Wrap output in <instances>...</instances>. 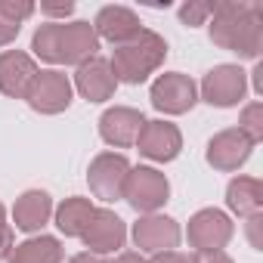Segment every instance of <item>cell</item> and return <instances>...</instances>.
Returning a JSON list of instances; mask_svg holds the SVG:
<instances>
[{
    "instance_id": "f1b7e54d",
    "label": "cell",
    "mask_w": 263,
    "mask_h": 263,
    "mask_svg": "<svg viewBox=\"0 0 263 263\" xmlns=\"http://www.w3.org/2000/svg\"><path fill=\"white\" fill-rule=\"evenodd\" d=\"M260 223H263V217L260 214H254V217H248V238H251V245L260 251L263 248V241H260V235H257V229H260Z\"/></svg>"
},
{
    "instance_id": "d4e9b609",
    "label": "cell",
    "mask_w": 263,
    "mask_h": 263,
    "mask_svg": "<svg viewBox=\"0 0 263 263\" xmlns=\"http://www.w3.org/2000/svg\"><path fill=\"white\" fill-rule=\"evenodd\" d=\"M41 13L50 16V19H62L65 22L74 13V4H71V0H65V4H41Z\"/></svg>"
},
{
    "instance_id": "4fadbf2b",
    "label": "cell",
    "mask_w": 263,
    "mask_h": 263,
    "mask_svg": "<svg viewBox=\"0 0 263 263\" xmlns=\"http://www.w3.org/2000/svg\"><path fill=\"white\" fill-rule=\"evenodd\" d=\"M251 152H254V143L241 134L238 127H229V130H220V134L211 137L204 158H208V164L214 171L232 174V171H238L251 158Z\"/></svg>"
},
{
    "instance_id": "e0dca14e",
    "label": "cell",
    "mask_w": 263,
    "mask_h": 263,
    "mask_svg": "<svg viewBox=\"0 0 263 263\" xmlns=\"http://www.w3.org/2000/svg\"><path fill=\"white\" fill-rule=\"evenodd\" d=\"M93 31H96L99 41H108V44L121 47V44H127V41H134V37L143 31V25H140V16H137L134 10L115 7V4H111V7H102V10L96 13Z\"/></svg>"
},
{
    "instance_id": "9c48e42d",
    "label": "cell",
    "mask_w": 263,
    "mask_h": 263,
    "mask_svg": "<svg viewBox=\"0 0 263 263\" xmlns=\"http://www.w3.org/2000/svg\"><path fill=\"white\" fill-rule=\"evenodd\" d=\"M130 235H134V245L140 248V254H161V251H177L183 229L167 214H140Z\"/></svg>"
},
{
    "instance_id": "1f68e13d",
    "label": "cell",
    "mask_w": 263,
    "mask_h": 263,
    "mask_svg": "<svg viewBox=\"0 0 263 263\" xmlns=\"http://www.w3.org/2000/svg\"><path fill=\"white\" fill-rule=\"evenodd\" d=\"M251 74H254V90H257V93H263V62H257Z\"/></svg>"
},
{
    "instance_id": "52a82bcc",
    "label": "cell",
    "mask_w": 263,
    "mask_h": 263,
    "mask_svg": "<svg viewBox=\"0 0 263 263\" xmlns=\"http://www.w3.org/2000/svg\"><path fill=\"white\" fill-rule=\"evenodd\" d=\"M149 99L161 115H186L198 102V87L183 71H164L152 81Z\"/></svg>"
},
{
    "instance_id": "603a6c76",
    "label": "cell",
    "mask_w": 263,
    "mask_h": 263,
    "mask_svg": "<svg viewBox=\"0 0 263 263\" xmlns=\"http://www.w3.org/2000/svg\"><path fill=\"white\" fill-rule=\"evenodd\" d=\"M238 130L257 146L263 140V102H248L238 118Z\"/></svg>"
},
{
    "instance_id": "8992f818",
    "label": "cell",
    "mask_w": 263,
    "mask_h": 263,
    "mask_svg": "<svg viewBox=\"0 0 263 263\" xmlns=\"http://www.w3.org/2000/svg\"><path fill=\"white\" fill-rule=\"evenodd\" d=\"M71 93H74V87H71L65 71L44 68V71L34 74V81L25 93V102L41 115H59L71 105Z\"/></svg>"
},
{
    "instance_id": "277c9868",
    "label": "cell",
    "mask_w": 263,
    "mask_h": 263,
    "mask_svg": "<svg viewBox=\"0 0 263 263\" xmlns=\"http://www.w3.org/2000/svg\"><path fill=\"white\" fill-rule=\"evenodd\" d=\"M235 235V223L229 220V214L217 211V208H201L198 214L189 217L186 226V238L195 248V254H211V251H223Z\"/></svg>"
},
{
    "instance_id": "cb8c5ba5",
    "label": "cell",
    "mask_w": 263,
    "mask_h": 263,
    "mask_svg": "<svg viewBox=\"0 0 263 263\" xmlns=\"http://www.w3.org/2000/svg\"><path fill=\"white\" fill-rule=\"evenodd\" d=\"M208 19H211V4H204V0H186L180 7V22L189 28L208 25Z\"/></svg>"
},
{
    "instance_id": "f546056e",
    "label": "cell",
    "mask_w": 263,
    "mask_h": 263,
    "mask_svg": "<svg viewBox=\"0 0 263 263\" xmlns=\"http://www.w3.org/2000/svg\"><path fill=\"white\" fill-rule=\"evenodd\" d=\"M115 263H146V260H143L140 251H121V254L115 257Z\"/></svg>"
},
{
    "instance_id": "7c38bea8",
    "label": "cell",
    "mask_w": 263,
    "mask_h": 263,
    "mask_svg": "<svg viewBox=\"0 0 263 263\" xmlns=\"http://www.w3.org/2000/svg\"><path fill=\"white\" fill-rule=\"evenodd\" d=\"M143 127H146V118L140 108L115 105V108H105L99 118V137L111 149H130V146H137Z\"/></svg>"
},
{
    "instance_id": "30bf717a",
    "label": "cell",
    "mask_w": 263,
    "mask_h": 263,
    "mask_svg": "<svg viewBox=\"0 0 263 263\" xmlns=\"http://www.w3.org/2000/svg\"><path fill=\"white\" fill-rule=\"evenodd\" d=\"M56 44H59V65H84L99 56V37L90 22H56Z\"/></svg>"
},
{
    "instance_id": "5bb4252c",
    "label": "cell",
    "mask_w": 263,
    "mask_h": 263,
    "mask_svg": "<svg viewBox=\"0 0 263 263\" xmlns=\"http://www.w3.org/2000/svg\"><path fill=\"white\" fill-rule=\"evenodd\" d=\"M137 149L140 155H146L149 161H158V164H167L180 155L183 149V134L180 127L171 124V121H146L143 134L137 140Z\"/></svg>"
},
{
    "instance_id": "3957f363",
    "label": "cell",
    "mask_w": 263,
    "mask_h": 263,
    "mask_svg": "<svg viewBox=\"0 0 263 263\" xmlns=\"http://www.w3.org/2000/svg\"><path fill=\"white\" fill-rule=\"evenodd\" d=\"M171 198V183L158 167H130L124 183V201L137 214H158Z\"/></svg>"
},
{
    "instance_id": "5b68a950",
    "label": "cell",
    "mask_w": 263,
    "mask_h": 263,
    "mask_svg": "<svg viewBox=\"0 0 263 263\" xmlns=\"http://www.w3.org/2000/svg\"><path fill=\"white\" fill-rule=\"evenodd\" d=\"M130 167H134V164L127 161V155H121V152H99L90 161V171H87L90 192L99 201H118V198H124V183H127Z\"/></svg>"
},
{
    "instance_id": "484cf974",
    "label": "cell",
    "mask_w": 263,
    "mask_h": 263,
    "mask_svg": "<svg viewBox=\"0 0 263 263\" xmlns=\"http://www.w3.org/2000/svg\"><path fill=\"white\" fill-rule=\"evenodd\" d=\"M16 248V235H13V226L10 223H0V260H7Z\"/></svg>"
},
{
    "instance_id": "2e32d148",
    "label": "cell",
    "mask_w": 263,
    "mask_h": 263,
    "mask_svg": "<svg viewBox=\"0 0 263 263\" xmlns=\"http://www.w3.org/2000/svg\"><path fill=\"white\" fill-rule=\"evenodd\" d=\"M71 87H74L87 102H108V99L115 96V90H118V78H115L108 59L93 56L90 62L78 65L74 84H71Z\"/></svg>"
},
{
    "instance_id": "d6986e66",
    "label": "cell",
    "mask_w": 263,
    "mask_h": 263,
    "mask_svg": "<svg viewBox=\"0 0 263 263\" xmlns=\"http://www.w3.org/2000/svg\"><path fill=\"white\" fill-rule=\"evenodd\" d=\"M226 208L238 217H254L263 211V183L257 177H235L226 186Z\"/></svg>"
},
{
    "instance_id": "ba28073f",
    "label": "cell",
    "mask_w": 263,
    "mask_h": 263,
    "mask_svg": "<svg viewBox=\"0 0 263 263\" xmlns=\"http://www.w3.org/2000/svg\"><path fill=\"white\" fill-rule=\"evenodd\" d=\"M198 93H201V99H204L208 105H214V108H232V105H238V102L245 99V93H248V74H245L238 65H229V62L214 65V68L204 74Z\"/></svg>"
},
{
    "instance_id": "ffe728a7",
    "label": "cell",
    "mask_w": 263,
    "mask_h": 263,
    "mask_svg": "<svg viewBox=\"0 0 263 263\" xmlns=\"http://www.w3.org/2000/svg\"><path fill=\"white\" fill-rule=\"evenodd\" d=\"M65 260V248L56 235H31L25 241H19L13 248V254L7 257V263H62Z\"/></svg>"
},
{
    "instance_id": "9a60e30c",
    "label": "cell",
    "mask_w": 263,
    "mask_h": 263,
    "mask_svg": "<svg viewBox=\"0 0 263 263\" xmlns=\"http://www.w3.org/2000/svg\"><path fill=\"white\" fill-rule=\"evenodd\" d=\"M37 62L31 53L25 50H4L0 53V93L10 99H25L34 74H37Z\"/></svg>"
},
{
    "instance_id": "d6a6232c",
    "label": "cell",
    "mask_w": 263,
    "mask_h": 263,
    "mask_svg": "<svg viewBox=\"0 0 263 263\" xmlns=\"http://www.w3.org/2000/svg\"><path fill=\"white\" fill-rule=\"evenodd\" d=\"M0 223H7V208L0 204Z\"/></svg>"
},
{
    "instance_id": "ac0fdd59",
    "label": "cell",
    "mask_w": 263,
    "mask_h": 263,
    "mask_svg": "<svg viewBox=\"0 0 263 263\" xmlns=\"http://www.w3.org/2000/svg\"><path fill=\"white\" fill-rule=\"evenodd\" d=\"M50 217H53V198L44 189H28L13 204V223H16V229L31 232V235L41 232L50 223Z\"/></svg>"
},
{
    "instance_id": "6da1fadb",
    "label": "cell",
    "mask_w": 263,
    "mask_h": 263,
    "mask_svg": "<svg viewBox=\"0 0 263 263\" xmlns=\"http://www.w3.org/2000/svg\"><path fill=\"white\" fill-rule=\"evenodd\" d=\"M211 41L238 59H260L263 53V7L248 0L211 4Z\"/></svg>"
},
{
    "instance_id": "4316f807",
    "label": "cell",
    "mask_w": 263,
    "mask_h": 263,
    "mask_svg": "<svg viewBox=\"0 0 263 263\" xmlns=\"http://www.w3.org/2000/svg\"><path fill=\"white\" fill-rule=\"evenodd\" d=\"M189 263H235L226 251H211V254H192Z\"/></svg>"
},
{
    "instance_id": "44dd1931",
    "label": "cell",
    "mask_w": 263,
    "mask_h": 263,
    "mask_svg": "<svg viewBox=\"0 0 263 263\" xmlns=\"http://www.w3.org/2000/svg\"><path fill=\"white\" fill-rule=\"evenodd\" d=\"M93 201L90 198H81V195H71V198H65L56 211H53V217H56V229L65 235V238H81L84 235V229L90 226V220H93Z\"/></svg>"
},
{
    "instance_id": "8fae6325",
    "label": "cell",
    "mask_w": 263,
    "mask_h": 263,
    "mask_svg": "<svg viewBox=\"0 0 263 263\" xmlns=\"http://www.w3.org/2000/svg\"><path fill=\"white\" fill-rule=\"evenodd\" d=\"M81 241H84V248H87L90 254H96V257L115 254V251H121L124 241H127V223H124L115 211L96 208L90 226H87L84 235H81Z\"/></svg>"
},
{
    "instance_id": "83f0119b",
    "label": "cell",
    "mask_w": 263,
    "mask_h": 263,
    "mask_svg": "<svg viewBox=\"0 0 263 263\" xmlns=\"http://www.w3.org/2000/svg\"><path fill=\"white\" fill-rule=\"evenodd\" d=\"M146 263H189V257L180 251H161V254H152V260Z\"/></svg>"
},
{
    "instance_id": "4dcf8cb0",
    "label": "cell",
    "mask_w": 263,
    "mask_h": 263,
    "mask_svg": "<svg viewBox=\"0 0 263 263\" xmlns=\"http://www.w3.org/2000/svg\"><path fill=\"white\" fill-rule=\"evenodd\" d=\"M65 263H105V257H96V254L84 251V254H74V257H71V260H65Z\"/></svg>"
},
{
    "instance_id": "7402d4cb",
    "label": "cell",
    "mask_w": 263,
    "mask_h": 263,
    "mask_svg": "<svg viewBox=\"0 0 263 263\" xmlns=\"http://www.w3.org/2000/svg\"><path fill=\"white\" fill-rule=\"evenodd\" d=\"M28 16H34V4L28 0H0V47H10L19 37Z\"/></svg>"
},
{
    "instance_id": "7a4b0ae2",
    "label": "cell",
    "mask_w": 263,
    "mask_h": 263,
    "mask_svg": "<svg viewBox=\"0 0 263 263\" xmlns=\"http://www.w3.org/2000/svg\"><path fill=\"white\" fill-rule=\"evenodd\" d=\"M164 59H167V41L158 31L143 28L134 41L111 50L108 65L118 84H143L164 65Z\"/></svg>"
}]
</instances>
